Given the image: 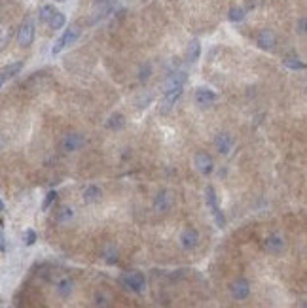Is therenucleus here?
I'll use <instances>...</instances> for the list:
<instances>
[{
  "label": "nucleus",
  "mask_w": 307,
  "mask_h": 308,
  "mask_svg": "<svg viewBox=\"0 0 307 308\" xmlns=\"http://www.w3.org/2000/svg\"><path fill=\"white\" fill-rule=\"evenodd\" d=\"M80 32H82V28H80V25H70V27L61 34V36L57 38V42L53 44V47H51V53L53 55H59L63 49L67 46H70V44H74L78 38H80Z\"/></svg>",
  "instance_id": "f257e3e1"
},
{
  "label": "nucleus",
  "mask_w": 307,
  "mask_h": 308,
  "mask_svg": "<svg viewBox=\"0 0 307 308\" xmlns=\"http://www.w3.org/2000/svg\"><path fill=\"white\" fill-rule=\"evenodd\" d=\"M34 40V19L27 17L17 28V44L21 47H29Z\"/></svg>",
  "instance_id": "f03ea898"
},
{
  "label": "nucleus",
  "mask_w": 307,
  "mask_h": 308,
  "mask_svg": "<svg viewBox=\"0 0 307 308\" xmlns=\"http://www.w3.org/2000/svg\"><path fill=\"white\" fill-rule=\"evenodd\" d=\"M205 197H207V205L211 208L212 215H214V219H216V225L218 227H224L226 225V219H224V214L220 212V208H218V199H216V193H214V187L209 186L205 189Z\"/></svg>",
  "instance_id": "7ed1b4c3"
},
{
  "label": "nucleus",
  "mask_w": 307,
  "mask_h": 308,
  "mask_svg": "<svg viewBox=\"0 0 307 308\" xmlns=\"http://www.w3.org/2000/svg\"><path fill=\"white\" fill-rule=\"evenodd\" d=\"M122 284L131 291H143L146 280H144V276L141 272H125L122 276Z\"/></svg>",
  "instance_id": "20e7f679"
},
{
  "label": "nucleus",
  "mask_w": 307,
  "mask_h": 308,
  "mask_svg": "<svg viewBox=\"0 0 307 308\" xmlns=\"http://www.w3.org/2000/svg\"><path fill=\"white\" fill-rule=\"evenodd\" d=\"M61 146L65 151H78L84 146V136L80 132H67L61 140Z\"/></svg>",
  "instance_id": "39448f33"
},
{
  "label": "nucleus",
  "mask_w": 307,
  "mask_h": 308,
  "mask_svg": "<svg viewBox=\"0 0 307 308\" xmlns=\"http://www.w3.org/2000/svg\"><path fill=\"white\" fill-rule=\"evenodd\" d=\"M195 167L201 174H211L212 168H214V163H212V157L207 153V151H197L195 153Z\"/></svg>",
  "instance_id": "423d86ee"
},
{
  "label": "nucleus",
  "mask_w": 307,
  "mask_h": 308,
  "mask_svg": "<svg viewBox=\"0 0 307 308\" xmlns=\"http://www.w3.org/2000/svg\"><path fill=\"white\" fill-rule=\"evenodd\" d=\"M230 291H231V295H233L235 299H239V301L247 299V297H249V293H250L249 282L245 280V278H237V280L231 282Z\"/></svg>",
  "instance_id": "0eeeda50"
},
{
  "label": "nucleus",
  "mask_w": 307,
  "mask_h": 308,
  "mask_svg": "<svg viewBox=\"0 0 307 308\" xmlns=\"http://www.w3.org/2000/svg\"><path fill=\"white\" fill-rule=\"evenodd\" d=\"M184 87H178V89H173V91H165L163 93V101H161V106H159V112L167 113L171 108L174 106V103L180 99Z\"/></svg>",
  "instance_id": "6e6552de"
},
{
  "label": "nucleus",
  "mask_w": 307,
  "mask_h": 308,
  "mask_svg": "<svg viewBox=\"0 0 307 308\" xmlns=\"http://www.w3.org/2000/svg\"><path fill=\"white\" fill-rule=\"evenodd\" d=\"M186 80H188L186 72H182V70H176V72H173V74L167 78V82H165L163 93H165V91H173V89H178V87H184Z\"/></svg>",
  "instance_id": "1a4fd4ad"
},
{
  "label": "nucleus",
  "mask_w": 307,
  "mask_h": 308,
  "mask_svg": "<svg viewBox=\"0 0 307 308\" xmlns=\"http://www.w3.org/2000/svg\"><path fill=\"white\" fill-rule=\"evenodd\" d=\"M195 103L199 104V106H203V108L212 106V104L216 103V93L211 91V89H207V87H199L195 91Z\"/></svg>",
  "instance_id": "9d476101"
},
{
  "label": "nucleus",
  "mask_w": 307,
  "mask_h": 308,
  "mask_svg": "<svg viewBox=\"0 0 307 308\" xmlns=\"http://www.w3.org/2000/svg\"><path fill=\"white\" fill-rule=\"evenodd\" d=\"M171 203H173L171 193L169 191H159L154 199V210L155 212H167L171 208Z\"/></svg>",
  "instance_id": "9b49d317"
},
{
  "label": "nucleus",
  "mask_w": 307,
  "mask_h": 308,
  "mask_svg": "<svg viewBox=\"0 0 307 308\" xmlns=\"http://www.w3.org/2000/svg\"><path fill=\"white\" fill-rule=\"evenodd\" d=\"M214 146H216V150L220 151L222 155L230 153L231 148H233V138H231V134H228V132H220V134L214 138Z\"/></svg>",
  "instance_id": "f8f14e48"
},
{
  "label": "nucleus",
  "mask_w": 307,
  "mask_h": 308,
  "mask_svg": "<svg viewBox=\"0 0 307 308\" xmlns=\"http://www.w3.org/2000/svg\"><path fill=\"white\" fill-rule=\"evenodd\" d=\"M266 250L269 253H273V255H277V253L283 252V248H285V240H283V236H279V234H269L268 238H266Z\"/></svg>",
  "instance_id": "ddd939ff"
},
{
  "label": "nucleus",
  "mask_w": 307,
  "mask_h": 308,
  "mask_svg": "<svg viewBox=\"0 0 307 308\" xmlns=\"http://www.w3.org/2000/svg\"><path fill=\"white\" fill-rule=\"evenodd\" d=\"M256 42H258V46L262 47V49L271 51V49L275 47V44H277V38H275V34H273L271 30H262L258 34V38H256Z\"/></svg>",
  "instance_id": "4468645a"
},
{
  "label": "nucleus",
  "mask_w": 307,
  "mask_h": 308,
  "mask_svg": "<svg viewBox=\"0 0 307 308\" xmlns=\"http://www.w3.org/2000/svg\"><path fill=\"white\" fill-rule=\"evenodd\" d=\"M180 242H182V246L186 250H192V248H195L197 242H199V233L190 227V229L182 231V234H180Z\"/></svg>",
  "instance_id": "2eb2a0df"
},
{
  "label": "nucleus",
  "mask_w": 307,
  "mask_h": 308,
  "mask_svg": "<svg viewBox=\"0 0 307 308\" xmlns=\"http://www.w3.org/2000/svg\"><path fill=\"white\" fill-rule=\"evenodd\" d=\"M112 8H114V2H112V0H103V2H101V6L95 9V13L91 15V21H89V23H91V25H95L97 21L105 19L106 15L112 11Z\"/></svg>",
  "instance_id": "dca6fc26"
},
{
  "label": "nucleus",
  "mask_w": 307,
  "mask_h": 308,
  "mask_svg": "<svg viewBox=\"0 0 307 308\" xmlns=\"http://www.w3.org/2000/svg\"><path fill=\"white\" fill-rule=\"evenodd\" d=\"M199 55H201V44H199L197 38H193L190 42V46H188V63H195L199 59Z\"/></svg>",
  "instance_id": "f3484780"
},
{
  "label": "nucleus",
  "mask_w": 307,
  "mask_h": 308,
  "mask_svg": "<svg viewBox=\"0 0 307 308\" xmlns=\"http://www.w3.org/2000/svg\"><path fill=\"white\" fill-rule=\"evenodd\" d=\"M74 290V282L70 280V278H61L57 282V293L61 297H68L70 293Z\"/></svg>",
  "instance_id": "a211bd4d"
},
{
  "label": "nucleus",
  "mask_w": 307,
  "mask_h": 308,
  "mask_svg": "<svg viewBox=\"0 0 307 308\" xmlns=\"http://www.w3.org/2000/svg\"><path fill=\"white\" fill-rule=\"evenodd\" d=\"M84 201L86 203H95V201H99L101 199V187L97 186H87L86 189H84Z\"/></svg>",
  "instance_id": "6ab92c4d"
},
{
  "label": "nucleus",
  "mask_w": 307,
  "mask_h": 308,
  "mask_svg": "<svg viewBox=\"0 0 307 308\" xmlns=\"http://www.w3.org/2000/svg\"><path fill=\"white\" fill-rule=\"evenodd\" d=\"M106 125H108V129H112V131H120V129H124L125 117L122 115V113H112Z\"/></svg>",
  "instance_id": "aec40b11"
},
{
  "label": "nucleus",
  "mask_w": 307,
  "mask_h": 308,
  "mask_svg": "<svg viewBox=\"0 0 307 308\" xmlns=\"http://www.w3.org/2000/svg\"><path fill=\"white\" fill-rule=\"evenodd\" d=\"M49 27L53 28V30H59V28H63L67 25V17H65V13H61V11H55L53 13V17L48 21Z\"/></svg>",
  "instance_id": "412c9836"
},
{
  "label": "nucleus",
  "mask_w": 307,
  "mask_h": 308,
  "mask_svg": "<svg viewBox=\"0 0 307 308\" xmlns=\"http://www.w3.org/2000/svg\"><path fill=\"white\" fill-rule=\"evenodd\" d=\"M283 65L287 66V68H290V70H304L306 68V63L304 61H300L298 57H285L283 59Z\"/></svg>",
  "instance_id": "4be33fe9"
},
{
  "label": "nucleus",
  "mask_w": 307,
  "mask_h": 308,
  "mask_svg": "<svg viewBox=\"0 0 307 308\" xmlns=\"http://www.w3.org/2000/svg\"><path fill=\"white\" fill-rule=\"evenodd\" d=\"M21 68H23V63H21V61H15V63H11V65L4 66V68H2V74L6 76V80H10V78H13L15 74H19Z\"/></svg>",
  "instance_id": "5701e85b"
},
{
  "label": "nucleus",
  "mask_w": 307,
  "mask_h": 308,
  "mask_svg": "<svg viewBox=\"0 0 307 308\" xmlns=\"http://www.w3.org/2000/svg\"><path fill=\"white\" fill-rule=\"evenodd\" d=\"M245 13H247V9L241 8V6H235V8L230 9V13H228V19H230L231 23H239L245 19Z\"/></svg>",
  "instance_id": "b1692460"
},
{
  "label": "nucleus",
  "mask_w": 307,
  "mask_h": 308,
  "mask_svg": "<svg viewBox=\"0 0 307 308\" xmlns=\"http://www.w3.org/2000/svg\"><path fill=\"white\" fill-rule=\"evenodd\" d=\"M57 9L53 8V6H49V4H44L42 8L38 9V17H40V21H44V23H48L49 19L53 17V13H55Z\"/></svg>",
  "instance_id": "393cba45"
},
{
  "label": "nucleus",
  "mask_w": 307,
  "mask_h": 308,
  "mask_svg": "<svg viewBox=\"0 0 307 308\" xmlns=\"http://www.w3.org/2000/svg\"><path fill=\"white\" fill-rule=\"evenodd\" d=\"M72 215H74V210H72L70 206H63L61 212H59V215H57V219L59 221H70Z\"/></svg>",
  "instance_id": "a878e982"
},
{
  "label": "nucleus",
  "mask_w": 307,
  "mask_h": 308,
  "mask_svg": "<svg viewBox=\"0 0 307 308\" xmlns=\"http://www.w3.org/2000/svg\"><path fill=\"white\" fill-rule=\"evenodd\" d=\"M150 74H152V65H143L141 66V72H139V80L144 84L150 78Z\"/></svg>",
  "instance_id": "bb28decb"
},
{
  "label": "nucleus",
  "mask_w": 307,
  "mask_h": 308,
  "mask_svg": "<svg viewBox=\"0 0 307 308\" xmlns=\"http://www.w3.org/2000/svg\"><path fill=\"white\" fill-rule=\"evenodd\" d=\"M55 199H57V191H49L48 195H46V199H44V205H42V208H44V210H48L49 206L53 205V201H55Z\"/></svg>",
  "instance_id": "cd10ccee"
},
{
  "label": "nucleus",
  "mask_w": 307,
  "mask_h": 308,
  "mask_svg": "<svg viewBox=\"0 0 307 308\" xmlns=\"http://www.w3.org/2000/svg\"><path fill=\"white\" fill-rule=\"evenodd\" d=\"M95 303L99 308H106L108 307V301H106V297L103 295V293H97L95 295Z\"/></svg>",
  "instance_id": "c85d7f7f"
},
{
  "label": "nucleus",
  "mask_w": 307,
  "mask_h": 308,
  "mask_svg": "<svg viewBox=\"0 0 307 308\" xmlns=\"http://www.w3.org/2000/svg\"><path fill=\"white\" fill-rule=\"evenodd\" d=\"M298 32L304 36L306 34V17H300V21H298Z\"/></svg>",
  "instance_id": "c756f323"
},
{
  "label": "nucleus",
  "mask_w": 307,
  "mask_h": 308,
  "mask_svg": "<svg viewBox=\"0 0 307 308\" xmlns=\"http://www.w3.org/2000/svg\"><path fill=\"white\" fill-rule=\"evenodd\" d=\"M36 240V233L34 231H27V244H34Z\"/></svg>",
  "instance_id": "7c9ffc66"
},
{
  "label": "nucleus",
  "mask_w": 307,
  "mask_h": 308,
  "mask_svg": "<svg viewBox=\"0 0 307 308\" xmlns=\"http://www.w3.org/2000/svg\"><path fill=\"white\" fill-rule=\"evenodd\" d=\"M0 250H2V252L6 250V240H4V236H2V233H0Z\"/></svg>",
  "instance_id": "2f4dec72"
},
{
  "label": "nucleus",
  "mask_w": 307,
  "mask_h": 308,
  "mask_svg": "<svg viewBox=\"0 0 307 308\" xmlns=\"http://www.w3.org/2000/svg\"><path fill=\"white\" fill-rule=\"evenodd\" d=\"M6 82H8V80H6V76L2 74V70H0V87H2V85L6 84Z\"/></svg>",
  "instance_id": "473e14b6"
},
{
  "label": "nucleus",
  "mask_w": 307,
  "mask_h": 308,
  "mask_svg": "<svg viewBox=\"0 0 307 308\" xmlns=\"http://www.w3.org/2000/svg\"><path fill=\"white\" fill-rule=\"evenodd\" d=\"M2 148H4V136L0 134V150H2Z\"/></svg>",
  "instance_id": "72a5a7b5"
},
{
  "label": "nucleus",
  "mask_w": 307,
  "mask_h": 308,
  "mask_svg": "<svg viewBox=\"0 0 307 308\" xmlns=\"http://www.w3.org/2000/svg\"><path fill=\"white\" fill-rule=\"evenodd\" d=\"M2 210H4V203H2V201H0V212H2Z\"/></svg>",
  "instance_id": "f704fd0d"
},
{
  "label": "nucleus",
  "mask_w": 307,
  "mask_h": 308,
  "mask_svg": "<svg viewBox=\"0 0 307 308\" xmlns=\"http://www.w3.org/2000/svg\"><path fill=\"white\" fill-rule=\"evenodd\" d=\"M57 2H65V0H57Z\"/></svg>",
  "instance_id": "c9c22d12"
}]
</instances>
